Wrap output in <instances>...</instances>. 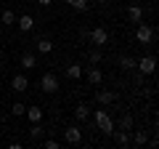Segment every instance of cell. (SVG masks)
Returning a JSON list of instances; mask_svg holds the SVG:
<instances>
[{"label": "cell", "mask_w": 159, "mask_h": 149, "mask_svg": "<svg viewBox=\"0 0 159 149\" xmlns=\"http://www.w3.org/2000/svg\"><path fill=\"white\" fill-rule=\"evenodd\" d=\"M93 120H96L98 131H101L103 136H111V133H114V120L109 117V112H106V109H96V115H93Z\"/></svg>", "instance_id": "6da1fadb"}, {"label": "cell", "mask_w": 159, "mask_h": 149, "mask_svg": "<svg viewBox=\"0 0 159 149\" xmlns=\"http://www.w3.org/2000/svg\"><path fill=\"white\" fill-rule=\"evenodd\" d=\"M154 27L151 24H143V22H138V29H135V40L141 43V46H148V43H154Z\"/></svg>", "instance_id": "7a4b0ae2"}, {"label": "cell", "mask_w": 159, "mask_h": 149, "mask_svg": "<svg viewBox=\"0 0 159 149\" xmlns=\"http://www.w3.org/2000/svg\"><path fill=\"white\" fill-rule=\"evenodd\" d=\"M40 88L45 93H56L58 91V77H56V72H45L43 77H40Z\"/></svg>", "instance_id": "3957f363"}, {"label": "cell", "mask_w": 159, "mask_h": 149, "mask_svg": "<svg viewBox=\"0 0 159 149\" xmlns=\"http://www.w3.org/2000/svg\"><path fill=\"white\" fill-rule=\"evenodd\" d=\"M88 37H90V43L96 48H101V46H106L109 43V32L103 27H96V29H90V32H88Z\"/></svg>", "instance_id": "277c9868"}, {"label": "cell", "mask_w": 159, "mask_h": 149, "mask_svg": "<svg viewBox=\"0 0 159 149\" xmlns=\"http://www.w3.org/2000/svg\"><path fill=\"white\" fill-rule=\"evenodd\" d=\"M135 67L141 69L143 77H148V74H154V69H157V59L154 56H143L141 61H135Z\"/></svg>", "instance_id": "5b68a950"}, {"label": "cell", "mask_w": 159, "mask_h": 149, "mask_svg": "<svg viewBox=\"0 0 159 149\" xmlns=\"http://www.w3.org/2000/svg\"><path fill=\"white\" fill-rule=\"evenodd\" d=\"M64 138H66L69 144H80L82 141V131H80L77 125H66L64 128Z\"/></svg>", "instance_id": "8992f818"}, {"label": "cell", "mask_w": 159, "mask_h": 149, "mask_svg": "<svg viewBox=\"0 0 159 149\" xmlns=\"http://www.w3.org/2000/svg\"><path fill=\"white\" fill-rule=\"evenodd\" d=\"M16 27L21 29V32H32L34 29V19L29 16V13H21V16L16 19Z\"/></svg>", "instance_id": "52a82bcc"}, {"label": "cell", "mask_w": 159, "mask_h": 149, "mask_svg": "<svg viewBox=\"0 0 159 149\" xmlns=\"http://www.w3.org/2000/svg\"><path fill=\"white\" fill-rule=\"evenodd\" d=\"M96 101L101 104V107H109V104L117 101V93H114V91H98L96 93Z\"/></svg>", "instance_id": "ba28073f"}, {"label": "cell", "mask_w": 159, "mask_h": 149, "mask_svg": "<svg viewBox=\"0 0 159 149\" xmlns=\"http://www.w3.org/2000/svg\"><path fill=\"white\" fill-rule=\"evenodd\" d=\"M27 85H29V80L24 77V74H13V80H11V88H13L16 93H24V91H27Z\"/></svg>", "instance_id": "9c48e42d"}, {"label": "cell", "mask_w": 159, "mask_h": 149, "mask_svg": "<svg viewBox=\"0 0 159 149\" xmlns=\"http://www.w3.org/2000/svg\"><path fill=\"white\" fill-rule=\"evenodd\" d=\"M24 115H27L29 123H43V115H45V112H43L40 107H27V112H24Z\"/></svg>", "instance_id": "30bf717a"}, {"label": "cell", "mask_w": 159, "mask_h": 149, "mask_svg": "<svg viewBox=\"0 0 159 149\" xmlns=\"http://www.w3.org/2000/svg\"><path fill=\"white\" fill-rule=\"evenodd\" d=\"M21 67L24 69H34V67H37V53H32V51L21 53Z\"/></svg>", "instance_id": "8fae6325"}, {"label": "cell", "mask_w": 159, "mask_h": 149, "mask_svg": "<svg viewBox=\"0 0 159 149\" xmlns=\"http://www.w3.org/2000/svg\"><path fill=\"white\" fill-rule=\"evenodd\" d=\"M43 136H45V128H43V123H32V128H29V138L37 144Z\"/></svg>", "instance_id": "7c38bea8"}, {"label": "cell", "mask_w": 159, "mask_h": 149, "mask_svg": "<svg viewBox=\"0 0 159 149\" xmlns=\"http://www.w3.org/2000/svg\"><path fill=\"white\" fill-rule=\"evenodd\" d=\"M114 141H117V147H127V144H130V131H117V128H114Z\"/></svg>", "instance_id": "4fadbf2b"}, {"label": "cell", "mask_w": 159, "mask_h": 149, "mask_svg": "<svg viewBox=\"0 0 159 149\" xmlns=\"http://www.w3.org/2000/svg\"><path fill=\"white\" fill-rule=\"evenodd\" d=\"M127 19H130L133 24L143 22V8H141V6H130V8H127Z\"/></svg>", "instance_id": "5bb4252c"}, {"label": "cell", "mask_w": 159, "mask_h": 149, "mask_svg": "<svg viewBox=\"0 0 159 149\" xmlns=\"http://www.w3.org/2000/svg\"><path fill=\"white\" fill-rule=\"evenodd\" d=\"M130 144H135V147H146V144H148V136H146V131H133V136H130Z\"/></svg>", "instance_id": "9a60e30c"}, {"label": "cell", "mask_w": 159, "mask_h": 149, "mask_svg": "<svg viewBox=\"0 0 159 149\" xmlns=\"http://www.w3.org/2000/svg\"><path fill=\"white\" fill-rule=\"evenodd\" d=\"M88 117H90V109H88L85 104H80V107L74 109V120H77V123H85Z\"/></svg>", "instance_id": "2e32d148"}, {"label": "cell", "mask_w": 159, "mask_h": 149, "mask_svg": "<svg viewBox=\"0 0 159 149\" xmlns=\"http://www.w3.org/2000/svg\"><path fill=\"white\" fill-rule=\"evenodd\" d=\"M119 67H122V72H130V69H135V59L133 56H119Z\"/></svg>", "instance_id": "e0dca14e"}, {"label": "cell", "mask_w": 159, "mask_h": 149, "mask_svg": "<svg viewBox=\"0 0 159 149\" xmlns=\"http://www.w3.org/2000/svg\"><path fill=\"white\" fill-rule=\"evenodd\" d=\"M88 80H90L93 85H98V83L103 80V72H101L98 67H90V69H88Z\"/></svg>", "instance_id": "ac0fdd59"}, {"label": "cell", "mask_w": 159, "mask_h": 149, "mask_svg": "<svg viewBox=\"0 0 159 149\" xmlns=\"http://www.w3.org/2000/svg\"><path fill=\"white\" fill-rule=\"evenodd\" d=\"M51 51H53L51 37H40V40H37V53H51Z\"/></svg>", "instance_id": "d6986e66"}, {"label": "cell", "mask_w": 159, "mask_h": 149, "mask_svg": "<svg viewBox=\"0 0 159 149\" xmlns=\"http://www.w3.org/2000/svg\"><path fill=\"white\" fill-rule=\"evenodd\" d=\"M80 74H82V67H80V64H69L66 67V77L69 80H80Z\"/></svg>", "instance_id": "ffe728a7"}, {"label": "cell", "mask_w": 159, "mask_h": 149, "mask_svg": "<svg viewBox=\"0 0 159 149\" xmlns=\"http://www.w3.org/2000/svg\"><path fill=\"white\" fill-rule=\"evenodd\" d=\"M119 131H133V115H122L119 117Z\"/></svg>", "instance_id": "44dd1931"}, {"label": "cell", "mask_w": 159, "mask_h": 149, "mask_svg": "<svg viewBox=\"0 0 159 149\" xmlns=\"http://www.w3.org/2000/svg\"><path fill=\"white\" fill-rule=\"evenodd\" d=\"M0 22L3 24H16V13H13L11 8H6V11L0 13Z\"/></svg>", "instance_id": "7402d4cb"}, {"label": "cell", "mask_w": 159, "mask_h": 149, "mask_svg": "<svg viewBox=\"0 0 159 149\" xmlns=\"http://www.w3.org/2000/svg\"><path fill=\"white\" fill-rule=\"evenodd\" d=\"M66 3L74 11H88V6H90V0H66Z\"/></svg>", "instance_id": "603a6c76"}, {"label": "cell", "mask_w": 159, "mask_h": 149, "mask_svg": "<svg viewBox=\"0 0 159 149\" xmlns=\"http://www.w3.org/2000/svg\"><path fill=\"white\" fill-rule=\"evenodd\" d=\"M24 112H27V104H21V101H16V104L11 107V115H13V117H24Z\"/></svg>", "instance_id": "cb8c5ba5"}, {"label": "cell", "mask_w": 159, "mask_h": 149, "mask_svg": "<svg viewBox=\"0 0 159 149\" xmlns=\"http://www.w3.org/2000/svg\"><path fill=\"white\" fill-rule=\"evenodd\" d=\"M101 48H93V51L90 53H88V61H90V64H98V61H101Z\"/></svg>", "instance_id": "d4e9b609"}, {"label": "cell", "mask_w": 159, "mask_h": 149, "mask_svg": "<svg viewBox=\"0 0 159 149\" xmlns=\"http://www.w3.org/2000/svg\"><path fill=\"white\" fill-rule=\"evenodd\" d=\"M40 147H45V149H58V141H56V138H40Z\"/></svg>", "instance_id": "484cf974"}, {"label": "cell", "mask_w": 159, "mask_h": 149, "mask_svg": "<svg viewBox=\"0 0 159 149\" xmlns=\"http://www.w3.org/2000/svg\"><path fill=\"white\" fill-rule=\"evenodd\" d=\"M37 3H40V6H51L53 0H37Z\"/></svg>", "instance_id": "4316f807"}, {"label": "cell", "mask_w": 159, "mask_h": 149, "mask_svg": "<svg viewBox=\"0 0 159 149\" xmlns=\"http://www.w3.org/2000/svg\"><path fill=\"white\" fill-rule=\"evenodd\" d=\"M98 3H101V6H106V3H109V0H98Z\"/></svg>", "instance_id": "83f0119b"}, {"label": "cell", "mask_w": 159, "mask_h": 149, "mask_svg": "<svg viewBox=\"0 0 159 149\" xmlns=\"http://www.w3.org/2000/svg\"><path fill=\"white\" fill-rule=\"evenodd\" d=\"M21 3H27V0H21Z\"/></svg>", "instance_id": "f1b7e54d"}]
</instances>
